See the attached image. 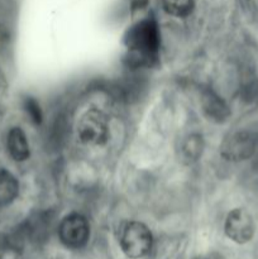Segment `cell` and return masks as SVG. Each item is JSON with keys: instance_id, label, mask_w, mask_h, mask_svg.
<instances>
[{"instance_id": "11", "label": "cell", "mask_w": 258, "mask_h": 259, "mask_svg": "<svg viewBox=\"0 0 258 259\" xmlns=\"http://www.w3.org/2000/svg\"><path fill=\"white\" fill-rule=\"evenodd\" d=\"M164 12L177 18H185L194 10L195 0H162Z\"/></svg>"}, {"instance_id": "10", "label": "cell", "mask_w": 258, "mask_h": 259, "mask_svg": "<svg viewBox=\"0 0 258 259\" xmlns=\"http://www.w3.org/2000/svg\"><path fill=\"white\" fill-rule=\"evenodd\" d=\"M19 184L13 174L7 169H0V206H7L17 199Z\"/></svg>"}, {"instance_id": "6", "label": "cell", "mask_w": 258, "mask_h": 259, "mask_svg": "<svg viewBox=\"0 0 258 259\" xmlns=\"http://www.w3.org/2000/svg\"><path fill=\"white\" fill-rule=\"evenodd\" d=\"M225 234L238 244H245L253 238L255 232L254 220L244 209H234L228 214L224 224Z\"/></svg>"}, {"instance_id": "5", "label": "cell", "mask_w": 258, "mask_h": 259, "mask_svg": "<svg viewBox=\"0 0 258 259\" xmlns=\"http://www.w3.org/2000/svg\"><path fill=\"white\" fill-rule=\"evenodd\" d=\"M257 148V138L253 133L239 131L229 134L223 141L220 152L225 159L232 162H240L250 158Z\"/></svg>"}, {"instance_id": "7", "label": "cell", "mask_w": 258, "mask_h": 259, "mask_svg": "<svg viewBox=\"0 0 258 259\" xmlns=\"http://www.w3.org/2000/svg\"><path fill=\"white\" fill-rule=\"evenodd\" d=\"M7 147L10 157L17 162H23L29 157V144L25 133L20 128H12L8 133Z\"/></svg>"}, {"instance_id": "3", "label": "cell", "mask_w": 258, "mask_h": 259, "mask_svg": "<svg viewBox=\"0 0 258 259\" xmlns=\"http://www.w3.org/2000/svg\"><path fill=\"white\" fill-rule=\"evenodd\" d=\"M153 238L152 233L143 223L129 222L120 233V248L126 257L138 259L151 250Z\"/></svg>"}, {"instance_id": "9", "label": "cell", "mask_w": 258, "mask_h": 259, "mask_svg": "<svg viewBox=\"0 0 258 259\" xmlns=\"http://www.w3.org/2000/svg\"><path fill=\"white\" fill-rule=\"evenodd\" d=\"M202 148H204L202 137L200 134H190L182 139L180 144V159L186 164L194 163L201 157Z\"/></svg>"}, {"instance_id": "12", "label": "cell", "mask_w": 258, "mask_h": 259, "mask_svg": "<svg viewBox=\"0 0 258 259\" xmlns=\"http://www.w3.org/2000/svg\"><path fill=\"white\" fill-rule=\"evenodd\" d=\"M24 109L29 118L32 119L33 123L39 124L42 121V111H40L39 105L33 98H27L24 101Z\"/></svg>"}, {"instance_id": "4", "label": "cell", "mask_w": 258, "mask_h": 259, "mask_svg": "<svg viewBox=\"0 0 258 259\" xmlns=\"http://www.w3.org/2000/svg\"><path fill=\"white\" fill-rule=\"evenodd\" d=\"M58 237L62 244L67 248H82L90 237V225L88 219L77 212L67 215L58 227Z\"/></svg>"}, {"instance_id": "2", "label": "cell", "mask_w": 258, "mask_h": 259, "mask_svg": "<svg viewBox=\"0 0 258 259\" xmlns=\"http://www.w3.org/2000/svg\"><path fill=\"white\" fill-rule=\"evenodd\" d=\"M77 137L85 146H104L109 139L108 116L98 109H89L78 120Z\"/></svg>"}, {"instance_id": "1", "label": "cell", "mask_w": 258, "mask_h": 259, "mask_svg": "<svg viewBox=\"0 0 258 259\" xmlns=\"http://www.w3.org/2000/svg\"><path fill=\"white\" fill-rule=\"evenodd\" d=\"M125 45L132 58L141 65H151L156 61L159 47V33L156 20L144 19L137 23L126 33Z\"/></svg>"}, {"instance_id": "8", "label": "cell", "mask_w": 258, "mask_h": 259, "mask_svg": "<svg viewBox=\"0 0 258 259\" xmlns=\"http://www.w3.org/2000/svg\"><path fill=\"white\" fill-rule=\"evenodd\" d=\"M202 108L207 118L215 121H224L229 116L230 110L225 101L212 91H206L202 95Z\"/></svg>"}]
</instances>
